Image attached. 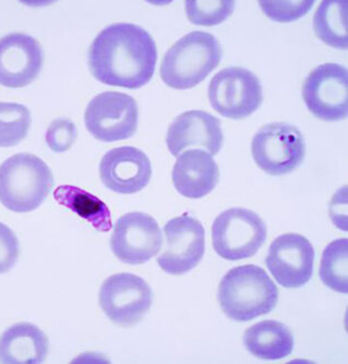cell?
<instances>
[{"mask_svg": "<svg viewBox=\"0 0 348 364\" xmlns=\"http://www.w3.org/2000/svg\"><path fill=\"white\" fill-rule=\"evenodd\" d=\"M157 63V47L149 32L134 23H113L92 41L89 67L101 83L141 89L151 81Z\"/></svg>", "mask_w": 348, "mask_h": 364, "instance_id": "6da1fadb", "label": "cell"}, {"mask_svg": "<svg viewBox=\"0 0 348 364\" xmlns=\"http://www.w3.org/2000/svg\"><path fill=\"white\" fill-rule=\"evenodd\" d=\"M218 299L228 318L247 323L277 307L279 289L259 266H238L220 282Z\"/></svg>", "mask_w": 348, "mask_h": 364, "instance_id": "7a4b0ae2", "label": "cell"}, {"mask_svg": "<svg viewBox=\"0 0 348 364\" xmlns=\"http://www.w3.org/2000/svg\"><path fill=\"white\" fill-rule=\"evenodd\" d=\"M221 59L223 49L215 36L193 31L166 52L161 64V77L172 89H193L207 79Z\"/></svg>", "mask_w": 348, "mask_h": 364, "instance_id": "3957f363", "label": "cell"}, {"mask_svg": "<svg viewBox=\"0 0 348 364\" xmlns=\"http://www.w3.org/2000/svg\"><path fill=\"white\" fill-rule=\"evenodd\" d=\"M52 188L51 170L37 156L17 154L0 166V202L10 211H35L47 199Z\"/></svg>", "mask_w": 348, "mask_h": 364, "instance_id": "277c9868", "label": "cell"}, {"mask_svg": "<svg viewBox=\"0 0 348 364\" xmlns=\"http://www.w3.org/2000/svg\"><path fill=\"white\" fill-rule=\"evenodd\" d=\"M267 225L255 212L232 208L220 213L211 228L216 253L227 261L249 259L267 240Z\"/></svg>", "mask_w": 348, "mask_h": 364, "instance_id": "5b68a950", "label": "cell"}, {"mask_svg": "<svg viewBox=\"0 0 348 364\" xmlns=\"http://www.w3.org/2000/svg\"><path fill=\"white\" fill-rule=\"evenodd\" d=\"M251 151L260 169L270 176H283L303 164L307 146L295 126L272 123L260 128L255 134Z\"/></svg>", "mask_w": 348, "mask_h": 364, "instance_id": "8992f818", "label": "cell"}, {"mask_svg": "<svg viewBox=\"0 0 348 364\" xmlns=\"http://www.w3.org/2000/svg\"><path fill=\"white\" fill-rule=\"evenodd\" d=\"M211 107L223 117L243 119L263 101L259 77L245 68H226L213 77L208 89Z\"/></svg>", "mask_w": 348, "mask_h": 364, "instance_id": "52a82bcc", "label": "cell"}, {"mask_svg": "<svg viewBox=\"0 0 348 364\" xmlns=\"http://www.w3.org/2000/svg\"><path fill=\"white\" fill-rule=\"evenodd\" d=\"M88 132L104 143L125 141L136 133L139 106L121 92H103L90 102L84 114Z\"/></svg>", "mask_w": 348, "mask_h": 364, "instance_id": "ba28073f", "label": "cell"}, {"mask_svg": "<svg viewBox=\"0 0 348 364\" xmlns=\"http://www.w3.org/2000/svg\"><path fill=\"white\" fill-rule=\"evenodd\" d=\"M99 303L112 323L132 327L149 313L153 304V291L139 276L115 274L102 284Z\"/></svg>", "mask_w": 348, "mask_h": 364, "instance_id": "9c48e42d", "label": "cell"}, {"mask_svg": "<svg viewBox=\"0 0 348 364\" xmlns=\"http://www.w3.org/2000/svg\"><path fill=\"white\" fill-rule=\"evenodd\" d=\"M302 95L309 111L324 122L347 117L348 71L337 63L315 68L304 81Z\"/></svg>", "mask_w": 348, "mask_h": 364, "instance_id": "30bf717a", "label": "cell"}, {"mask_svg": "<svg viewBox=\"0 0 348 364\" xmlns=\"http://www.w3.org/2000/svg\"><path fill=\"white\" fill-rule=\"evenodd\" d=\"M165 245L157 264L165 273L183 275L191 272L205 254V229L195 218L184 214L164 227Z\"/></svg>", "mask_w": 348, "mask_h": 364, "instance_id": "8fae6325", "label": "cell"}, {"mask_svg": "<svg viewBox=\"0 0 348 364\" xmlns=\"http://www.w3.org/2000/svg\"><path fill=\"white\" fill-rule=\"evenodd\" d=\"M163 246V234L156 220L143 212H130L114 227L111 249L114 255L129 265H142L157 255Z\"/></svg>", "mask_w": 348, "mask_h": 364, "instance_id": "7c38bea8", "label": "cell"}, {"mask_svg": "<svg viewBox=\"0 0 348 364\" xmlns=\"http://www.w3.org/2000/svg\"><path fill=\"white\" fill-rule=\"evenodd\" d=\"M315 251L311 242L297 233L280 235L270 246L265 264L284 288H300L313 276Z\"/></svg>", "mask_w": 348, "mask_h": 364, "instance_id": "4fadbf2b", "label": "cell"}, {"mask_svg": "<svg viewBox=\"0 0 348 364\" xmlns=\"http://www.w3.org/2000/svg\"><path fill=\"white\" fill-rule=\"evenodd\" d=\"M43 65V52L31 36L16 32L0 39V85L20 89L33 83Z\"/></svg>", "mask_w": 348, "mask_h": 364, "instance_id": "5bb4252c", "label": "cell"}, {"mask_svg": "<svg viewBox=\"0 0 348 364\" xmlns=\"http://www.w3.org/2000/svg\"><path fill=\"white\" fill-rule=\"evenodd\" d=\"M152 164L139 148L122 146L107 151L100 164L103 185L116 193L133 195L151 181Z\"/></svg>", "mask_w": 348, "mask_h": 364, "instance_id": "9a60e30c", "label": "cell"}, {"mask_svg": "<svg viewBox=\"0 0 348 364\" xmlns=\"http://www.w3.org/2000/svg\"><path fill=\"white\" fill-rule=\"evenodd\" d=\"M166 144L175 157L191 147L206 148L211 155H217L223 144L221 123L207 112H185L168 127Z\"/></svg>", "mask_w": 348, "mask_h": 364, "instance_id": "2e32d148", "label": "cell"}, {"mask_svg": "<svg viewBox=\"0 0 348 364\" xmlns=\"http://www.w3.org/2000/svg\"><path fill=\"white\" fill-rule=\"evenodd\" d=\"M219 182V167L213 155L191 149L178 156L173 169V183L178 193L200 199L213 191Z\"/></svg>", "mask_w": 348, "mask_h": 364, "instance_id": "e0dca14e", "label": "cell"}, {"mask_svg": "<svg viewBox=\"0 0 348 364\" xmlns=\"http://www.w3.org/2000/svg\"><path fill=\"white\" fill-rule=\"evenodd\" d=\"M48 352L47 335L33 323H16L0 337V363H42Z\"/></svg>", "mask_w": 348, "mask_h": 364, "instance_id": "ac0fdd59", "label": "cell"}, {"mask_svg": "<svg viewBox=\"0 0 348 364\" xmlns=\"http://www.w3.org/2000/svg\"><path fill=\"white\" fill-rule=\"evenodd\" d=\"M246 349L258 359L275 361L291 355L294 338L289 328L275 320H263L246 330Z\"/></svg>", "mask_w": 348, "mask_h": 364, "instance_id": "d6986e66", "label": "cell"}, {"mask_svg": "<svg viewBox=\"0 0 348 364\" xmlns=\"http://www.w3.org/2000/svg\"><path fill=\"white\" fill-rule=\"evenodd\" d=\"M53 196L59 205L87 220L97 231L109 232L113 228L109 208L90 192L75 186L63 185L57 188Z\"/></svg>", "mask_w": 348, "mask_h": 364, "instance_id": "ffe728a7", "label": "cell"}, {"mask_svg": "<svg viewBox=\"0 0 348 364\" xmlns=\"http://www.w3.org/2000/svg\"><path fill=\"white\" fill-rule=\"evenodd\" d=\"M347 5L344 0H324L314 15L316 37L335 49H348Z\"/></svg>", "mask_w": 348, "mask_h": 364, "instance_id": "44dd1931", "label": "cell"}, {"mask_svg": "<svg viewBox=\"0 0 348 364\" xmlns=\"http://www.w3.org/2000/svg\"><path fill=\"white\" fill-rule=\"evenodd\" d=\"M348 240L339 239L324 250L320 265V277L324 285L342 294L348 293Z\"/></svg>", "mask_w": 348, "mask_h": 364, "instance_id": "7402d4cb", "label": "cell"}, {"mask_svg": "<svg viewBox=\"0 0 348 364\" xmlns=\"http://www.w3.org/2000/svg\"><path fill=\"white\" fill-rule=\"evenodd\" d=\"M31 114L23 104L0 102V147L18 145L27 137Z\"/></svg>", "mask_w": 348, "mask_h": 364, "instance_id": "603a6c76", "label": "cell"}, {"mask_svg": "<svg viewBox=\"0 0 348 364\" xmlns=\"http://www.w3.org/2000/svg\"><path fill=\"white\" fill-rule=\"evenodd\" d=\"M233 0H187L185 11L188 20L196 26H213L223 23L235 11Z\"/></svg>", "mask_w": 348, "mask_h": 364, "instance_id": "cb8c5ba5", "label": "cell"}, {"mask_svg": "<svg viewBox=\"0 0 348 364\" xmlns=\"http://www.w3.org/2000/svg\"><path fill=\"white\" fill-rule=\"evenodd\" d=\"M260 7L270 19L277 23H288L301 19L309 14L314 0L307 1H260Z\"/></svg>", "mask_w": 348, "mask_h": 364, "instance_id": "d4e9b609", "label": "cell"}, {"mask_svg": "<svg viewBox=\"0 0 348 364\" xmlns=\"http://www.w3.org/2000/svg\"><path fill=\"white\" fill-rule=\"evenodd\" d=\"M77 126L69 119H58L52 122L46 133V143L55 153H65L75 143Z\"/></svg>", "mask_w": 348, "mask_h": 364, "instance_id": "484cf974", "label": "cell"}, {"mask_svg": "<svg viewBox=\"0 0 348 364\" xmlns=\"http://www.w3.org/2000/svg\"><path fill=\"white\" fill-rule=\"evenodd\" d=\"M19 257V241L13 230L0 222V274L13 269Z\"/></svg>", "mask_w": 348, "mask_h": 364, "instance_id": "4316f807", "label": "cell"}]
</instances>
